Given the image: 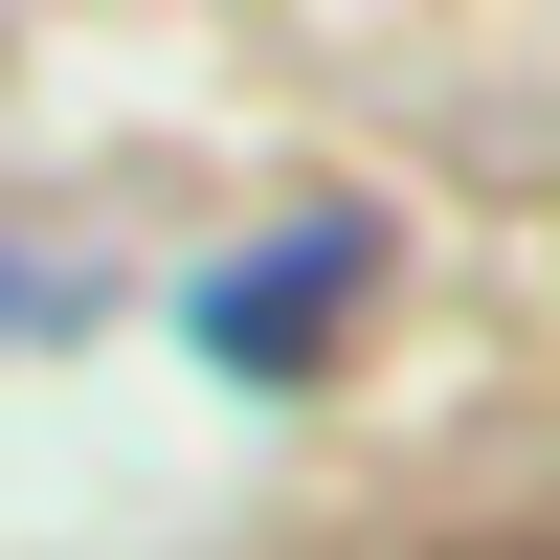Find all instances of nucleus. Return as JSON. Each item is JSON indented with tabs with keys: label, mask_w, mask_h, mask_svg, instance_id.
Returning <instances> with one entry per match:
<instances>
[{
	"label": "nucleus",
	"mask_w": 560,
	"mask_h": 560,
	"mask_svg": "<svg viewBox=\"0 0 560 560\" xmlns=\"http://www.w3.org/2000/svg\"><path fill=\"white\" fill-rule=\"evenodd\" d=\"M359 269H382V224H314V247H247V269H202L179 292V337L224 359V382H269V359H314L359 314Z\"/></svg>",
	"instance_id": "nucleus-1"
},
{
	"label": "nucleus",
	"mask_w": 560,
	"mask_h": 560,
	"mask_svg": "<svg viewBox=\"0 0 560 560\" xmlns=\"http://www.w3.org/2000/svg\"><path fill=\"white\" fill-rule=\"evenodd\" d=\"M0 314H45V269H0Z\"/></svg>",
	"instance_id": "nucleus-2"
}]
</instances>
